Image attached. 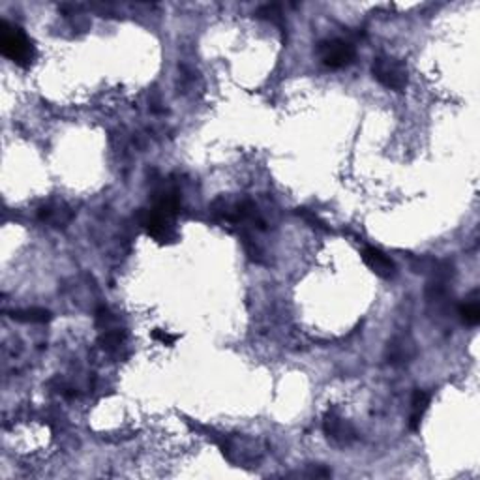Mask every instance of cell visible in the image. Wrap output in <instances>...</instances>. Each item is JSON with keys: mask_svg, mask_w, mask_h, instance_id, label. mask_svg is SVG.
Returning a JSON list of instances; mask_svg holds the SVG:
<instances>
[{"mask_svg": "<svg viewBox=\"0 0 480 480\" xmlns=\"http://www.w3.org/2000/svg\"><path fill=\"white\" fill-rule=\"evenodd\" d=\"M152 338L154 340H158L160 343H163V346H173L174 341H177V334H169L167 330H160V328H156L152 332Z\"/></svg>", "mask_w": 480, "mask_h": 480, "instance_id": "11", "label": "cell"}, {"mask_svg": "<svg viewBox=\"0 0 480 480\" xmlns=\"http://www.w3.org/2000/svg\"><path fill=\"white\" fill-rule=\"evenodd\" d=\"M141 223H143L145 231H147L152 239L160 240V242L174 239L173 218H171V216H166V214L160 212V210H156V208L145 212Z\"/></svg>", "mask_w": 480, "mask_h": 480, "instance_id": "4", "label": "cell"}, {"mask_svg": "<svg viewBox=\"0 0 480 480\" xmlns=\"http://www.w3.org/2000/svg\"><path fill=\"white\" fill-rule=\"evenodd\" d=\"M319 54L323 64L332 70H340V68L349 66L354 60V47L346 40L334 38V40L323 41L319 46Z\"/></svg>", "mask_w": 480, "mask_h": 480, "instance_id": "3", "label": "cell"}, {"mask_svg": "<svg viewBox=\"0 0 480 480\" xmlns=\"http://www.w3.org/2000/svg\"><path fill=\"white\" fill-rule=\"evenodd\" d=\"M0 49L4 57L19 66H30L34 60L32 41L28 40L27 34L21 28L8 25L6 21H2L0 25Z\"/></svg>", "mask_w": 480, "mask_h": 480, "instance_id": "1", "label": "cell"}, {"mask_svg": "<svg viewBox=\"0 0 480 480\" xmlns=\"http://www.w3.org/2000/svg\"><path fill=\"white\" fill-rule=\"evenodd\" d=\"M10 317L19 323H47L51 321V314L43 308H27V310H14Z\"/></svg>", "mask_w": 480, "mask_h": 480, "instance_id": "8", "label": "cell"}, {"mask_svg": "<svg viewBox=\"0 0 480 480\" xmlns=\"http://www.w3.org/2000/svg\"><path fill=\"white\" fill-rule=\"evenodd\" d=\"M460 317L461 321L469 325V327H477L480 323V306L479 302H466L460 306Z\"/></svg>", "mask_w": 480, "mask_h": 480, "instance_id": "9", "label": "cell"}, {"mask_svg": "<svg viewBox=\"0 0 480 480\" xmlns=\"http://www.w3.org/2000/svg\"><path fill=\"white\" fill-rule=\"evenodd\" d=\"M122 343V334L119 330H107L100 336V346L107 351H111L114 347H119Z\"/></svg>", "mask_w": 480, "mask_h": 480, "instance_id": "10", "label": "cell"}, {"mask_svg": "<svg viewBox=\"0 0 480 480\" xmlns=\"http://www.w3.org/2000/svg\"><path fill=\"white\" fill-rule=\"evenodd\" d=\"M325 434L332 439L340 441V443H347L354 435L353 428L346 424V420H341L338 414L328 413L325 417Z\"/></svg>", "mask_w": 480, "mask_h": 480, "instance_id": "6", "label": "cell"}, {"mask_svg": "<svg viewBox=\"0 0 480 480\" xmlns=\"http://www.w3.org/2000/svg\"><path fill=\"white\" fill-rule=\"evenodd\" d=\"M362 261L370 267V270H374L381 278H390L394 274V268H396L392 259L375 246H366L362 250Z\"/></svg>", "mask_w": 480, "mask_h": 480, "instance_id": "5", "label": "cell"}, {"mask_svg": "<svg viewBox=\"0 0 480 480\" xmlns=\"http://www.w3.org/2000/svg\"><path fill=\"white\" fill-rule=\"evenodd\" d=\"M372 74L383 87L401 92L407 87V68L394 57H377L372 64Z\"/></svg>", "mask_w": 480, "mask_h": 480, "instance_id": "2", "label": "cell"}, {"mask_svg": "<svg viewBox=\"0 0 480 480\" xmlns=\"http://www.w3.org/2000/svg\"><path fill=\"white\" fill-rule=\"evenodd\" d=\"M428 407H430V394L424 390H417L413 394V401H411V419H409V428L413 432L420 428V422H422V417L428 411Z\"/></svg>", "mask_w": 480, "mask_h": 480, "instance_id": "7", "label": "cell"}]
</instances>
